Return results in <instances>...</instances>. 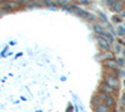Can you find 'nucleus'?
Instances as JSON below:
<instances>
[{
    "instance_id": "obj_7",
    "label": "nucleus",
    "mask_w": 125,
    "mask_h": 112,
    "mask_svg": "<svg viewBox=\"0 0 125 112\" xmlns=\"http://www.w3.org/2000/svg\"><path fill=\"white\" fill-rule=\"evenodd\" d=\"M94 31H95L98 35H103V36H104V34H105L104 29H103L100 25H94Z\"/></svg>"
},
{
    "instance_id": "obj_8",
    "label": "nucleus",
    "mask_w": 125,
    "mask_h": 112,
    "mask_svg": "<svg viewBox=\"0 0 125 112\" xmlns=\"http://www.w3.org/2000/svg\"><path fill=\"white\" fill-rule=\"evenodd\" d=\"M101 90L104 91V92H106V94H113V92H114V88H111V87L108 86L106 84L101 85Z\"/></svg>"
},
{
    "instance_id": "obj_5",
    "label": "nucleus",
    "mask_w": 125,
    "mask_h": 112,
    "mask_svg": "<svg viewBox=\"0 0 125 112\" xmlns=\"http://www.w3.org/2000/svg\"><path fill=\"white\" fill-rule=\"evenodd\" d=\"M95 112H109V107H106L104 103H100L95 107Z\"/></svg>"
},
{
    "instance_id": "obj_3",
    "label": "nucleus",
    "mask_w": 125,
    "mask_h": 112,
    "mask_svg": "<svg viewBox=\"0 0 125 112\" xmlns=\"http://www.w3.org/2000/svg\"><path fill=\"white\" fill-rule=\"evenodd\" d=\"M96 41H98V45H99L103 50H105V51H109V50H110V44H109L103 36H99Z\"/></svg>"
},
{
    "instance_id": "obj_9",
    "label": "nucleus",
    "mask_w": 125,
    "mask_h": 112,
    "mask_svg": "<svg viewBox=\"0 0 125 112\" xmlns=\"http://www.w3.org/2000/svg\"><path fill=\"white\" fill-rule=\"evenodd\" d=\"M99 101H100V97L98 96V95H95V96H93V98H91V105H94V106H98V105H100L99 103Z\"/></svg>"
},
{
    "instance_id": "obj_2",
    "label": "nucleus",
    "mask_w": 125,
    "mask_h": 112,
    "mask_svg": "<svg viewBox=\"0 0 125 112\" xmlns=\"http://www.w3.org/2000/svg\"><path fill=\"white\" fill-rule=\"evenodd\" d=\"M106 85L115 90V88L119 87V81H118V78H116L115 76L109 75V76H106Z\"/></svg>"
},
{
    "instance_id": "obj_11",
    "label": "nucleus",
    "mask_w": 125,
    "mask_h": 112,
    "mask_svg": "<svg viewBox=\"0 0 125 112\" xmlns=\"http://www.w3.org/2000/svg\"><path fill=\"white\" fill-rule=\"evenodd\" d=\"M123 102H124V103H125V94H124V95H123Z\"/></svg>"
},
{
    "instance_id": "obj_10",
    "label": "nucleus",
    "mask_w": 125,
    "mask_h": 112,
    "mask_svg": "<svg viewBox=\"0 0 125 112\" xmlns=\"http://www.w3.org/2000/svg\"><path fill=\"white\" fill-rule=\"evenodd\" d=\"M103 37L105 39V40H106V41H108L109 44L114 41V37H113V35H110V34H106V33H105V34H104V36H103Z\"/></svg>"
},
{
    "instance_id": "obj_6",
    "label": "nucleus",
    "mask_w": 125,
    "mask_h": 112,
    "mask_svg": "<svg viewBox=\"0 0 125 112\" xmlns=\"http://www.w3.org/2000/svg\"><path fill=\"white\" fill-rule=\"evenodd\" d=\"M121 9H123V3H121V1H116V3H114V5H113V10H114V11L119 13Z\"/></svg>"
},
{
    "instance_id": "obj_4",
    "label": "nucleus",
    "mask_w": 125,
    "mask_h": 112,
    "mask_svg": "<svg viewBox=\"0 0 125 112\" xmlns=\"http://www.w3.org/2000/svg\"><path fill=\"white\" fill-rule=\"evenodd\" d=\"M104 65H105L106 67H109V69H113V70H115V69L118 67V64H116L114 60H110V59L104 61Z\"/></svg>"
},
{
    "instance_id": "obj_1",
    "label": "nucleus",
    "mask_w": 125,
    "mask_h": 112,
    "mask_svg": "<svg viewBox=\"0 0 125 112\" xmlns=\"http://www.w3.org/2000/svg\"><path fill=\"white\" fill-rule=\"evenodd\" d=\"M99 97H100L101 100H104V105H105L106 107H111V106H114V97H113V96L101 92V94L99 95Z\"/></svg>"
}]
</instances>
